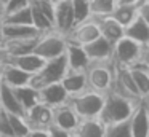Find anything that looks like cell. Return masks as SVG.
<instances>
[{"instance_id":"1","label":"cell","mask_w":149,"mask_h":137,"mask_svg":"<svg viewBox=\"0 0 149 137\" xmlns=\"http://www.w3.org/2000/svg\"><path fill=\"white\" fill-rule=\"evenodd\" d=\"M135 105H136V102L130 101V99L120 96L119 92L109 89V91L104 92L103 107L100 110L98 118L101 120L103 124H112V123L128 120Z\"/></svg>"},{"instance_id":"2","label":"cell","mask_w":149,"mask_h":137,"mask_svg":"<svg viewBox=\"0 0 149 137\" xmlns=\"http://www.w3.org/2000/svg\"><path fill=\"white\" fill-rule=\"evenodd\" d=\"M104 92L95 91V89H84L77 94L68 96V104L75 112V115L80 118H95L100 115V110L103 107Z\"/></svg>"},{"instance_id":"3","label":"cell","mask_w":149,"mask_h":137,"mask_svg":"<svg viewBox=\"0 0 149 137\" xmlns=\"http://www.w3.org/2000/svg\"><path fill=\"white\" fill-rule=\"evenodd\" d=\"M85 76H87V88L100 92L109 91L112 88V80H114L112 59L90 62L87 70H85Z\"/></svg>"},{"instance_id":"4","label":"cell","mask_w":149,"mask_h":137,"mask_svg":"<svg viewBox=\"0 0 149 137\" xmlns=\"http://www.w3.org/2000/svg\"><path fill=\"white\" fill-rule=\"evenodd\" d=\"M66 72H68V65H66L64 54L52 57V59H45L42 67L31 75L29 85H32L34 88H40V86H45L48 83L59 81Z\"/></svg>"},{"instance_id":"5","label":"cell","mask_w":149,"mask_h":137,"mask_svg":"<svg viewBox=\"0 0 149 137\" xmlns=\"http://www.w3.org/2000/svg\"><path fill=\"white\" fill-rule=\"evenodd\" d=\"M66 45H68L66 35L58 32V30H55V29H52V30L42 32L39 35L32 53L40 56L42 59H52V57L64 54Z\"/></svg>"},{"instance_id":"6","label":"cell","mask_w":149,"mask_h":137,"mask_svg":"<svg viewBox=\"0 0 149 137\" xmlns=\"http://www.w3.org/2000/svg\"><path fill=\"white\" fill-rule=\"evenodd\" d=\"M139 48H141L139 43H136L132 38L123 35L112 45V62L116 65H123V67L133 65L138 59Z\"/></svg>"},{"instance_id":"7","label":"cell","mask_w":149,"mask_h":137,"mask_svg":"<svg viewBox=\"0 0 149 137\" xmlns=\"http://www.w3.org/2000/svg\"><path fill=\"white\" fill-rule=\"evenodd\" d=\"M111 89L116 91V92H119L120 96H123V97L133 101V102L141 101L128 67L116 65V64H114V80H112V88Z\"/></svg>"},{"instance_id":"8","label":"cell","mask_w":149,"mask_h":137,"mask_svg":"<svg viewBox=\"0 0 149 137\" xmlns=\"http://www.w3.org/2000/svg\"><path fill=\"white\" fill-rule=\"evenodd\" d=\"M100 35H101V32H100L98 24L95 22V19L88 18V19H85L84 22H80V24H75L74 27L66 34V40H68L69 43H75V45H80L82 46V45L98 38Z\"/></svg>"},{"instance_id":"9","label":"cell","mask_w":149,"mask_h":137,"mask_svg":"<svg viewBox=\"0 0 149 137\" xmlns=\"http://www.w3.org/2000/svg\"><path fill=\"white\" fill-rule=\"evenodd\" d=\"M43 61L40 56L34 53H26V54H0V62L2 65H13V67H18V69L24 70L27 73H36L37 70L42 67Z\"/></svg>"},{"instance_id":"10","label":"cell","mask_w":149,"mask_h":137,"mask_svg":"<svg viewBox=\"0 0 149 137\" xmlns=\"http://www.w3.org/2000/svg\"><path fill=\"white\" fill-rule=\"evenodd\" d=\"M74 27V14L71 0H58L53 3V29L61 34H68Z\"/></svg>"},{"instance_id":"11","label":"cell","mask_w":149,"mask_h":137,"mask_svg":"<svg viewBox=\"0 0 149 137\" xmlns=\"http://www.w3.org/2000/svg\"><path fill=\"white\" fill-rule=\"evenodd\" d=\"M24 120L29 129H47L52 124V108L39 102L24 112Z\"/></svg>"},{"instance_id":"12","label":"cell","mask_w":149,"mask_h":137,"mask_svg":"<svg viewBox=\"0 0 149 137\" xmlns=\"http://www.w3.org/2000/svg\"><path fill=\"white\" fill-rule=\"evenodd\" d=\"M37 91H39V102L48 105L50 108L61 105L68 101V92H66V89L63 88V85L59 81L40 86V88H37Z\"/></svg>"},{"instance_id":"13","label":"cell","mask_w":149,"mask_h":137,"mask_svg":"<svg viewBox=\"0 0 149 137\" xmlns=\"http://www.w3.org/2000/svg\"><path fill=\"white\" fill-rule=\"evenodd\" d=\"M130 124V132L132 137H148L149 136V118L144 108V102L143 99L136 102L135 108H133L132 115L128 118Z\"/></svg>"},{"instance_id":"14","label":"cell","mask_w":149,"mask_h":137,"mask_svg":"<svg viewBox=\"0 0 149 137\" xmlns=\"http://www.w3.org/2000/svg\"><path fill=\"white\" fill-rule=\"evenodd\" d=\"M64 57L69 72H85L88 64H90V59H88L87 53L84 51V48L80 45L69 43V41L64 50Z\"/></svg>"},{"instance_id":"15","label":"cell","mask_w":149,"mask_h":137,"mask_svg":"<svg viewBox=\"0 0 149 137\" xmlns=\"http://www.w3.org/2000/svg\"><path fill=\"white\" fill-rule=\"evenodd\" d=\"M84 51L87 53L90 62H95V61H107L112 59V43L109 40L100 35L98 38L88 41V43L82 45Z\"/></svg>"},{"instance_id":"16","label":"cell","mask_w":149,"mask_h":137,"mask_svg":"<svg viewBox=\"0 0 149 137\" xmlns=\"http://www.w3.org/2000/svg\"><path fill=\"white\" fill-rule=\"evenodd\" d=\"M77 123H79V116L75 115V112L71 108V105L68 102L52 108V124L71 132L77 126Z\"/></svg>"},{"instance_id":"17","label":"cell","mask_w":149,"mask_h":137,"mask_svg":"<svg viewBox=\"0 0 149 137\" xmlns=\"http://www.w3.org/2000/svg\"><path fill=\"white\" fill-rule=\"evenodd\" d=\"M95 22L100 27V32L106 40H109L111 43H116L120 37H123V25L119 21L112 18L111 14L106 16H95Z\"/></svg>"},{"instance_id":"18","label":"cell","mask_w":149,"mask_h":137,"mask_svg":"<svg viewBox=\"0 0 149 137\" xmlns=\"http://www.w3.org/2000/svg\"><path fill=\"white\" fill-rule=\"evenodd\" d=\"M72 137H103L104 124L98 116L95 118H80L77 126L71 131Z\"/></svg>"},{"instance_id":"19","label":"cell","mask_w":149,"mask_h":137,"mask_svg":"<svg viewBox=\"0 0 149 137\" xmlns=\"http://www.w3.org/2000/svg\"><path fill=\"white\" fill-rule=\"evenodd\" d=\"M123 35L139 45H146L149 43V25L146 24V21L141 16L136 14L135 19L123 27Z\"/></svg>"},{"instance_id":"20","label":"cell","mask_w":149,"mask_h":137,"mask_svg":"<svg viewBox=\"0 0 149 137\" xmlns=\"http://www.w3.org/2000/svg\"><path fill=\"white\" fill-rule=\"evenodd\" d=\"M0 80L7 83L11 88H18V86L29 85L31 81V73L24 72V70L18 69L13 65H2L0 67Z\"/></svg>"},{"instance_id":"21","label":"cell","mask_w":149,"mask_h":137,"mask_svg":"<svg viewBox=\"0 0 149 137\" xmlns=\"http://www.w3.org/2000/svg\"><path fill=\"white\" fill-rule=\"evenodd\" d=\"M0 108H3L7 113L24 116V110L18 102L16 96H15L13 88L8 86L7 83H3L2 80H0Z\"/></svg>"},{"instance_id":"22","label":"cell","mask_w":149,"mask_h":137,"mask_svg":"<svg viewBox=\"0 0 149 137\" xmlns=\"http://www.w3.org/2000/svg\"><path fill=\"white\" fill-rule=\"evenodd\" d=\"M59 83L66 89L68 96L77 94V92L87 89V76H85V72H69L68 70L63 75V78L59 80Z\"/></svg>"},{"instance_id":"23","label":"cell","mask_w":149,"mask_h":137,"mask_svg":"<svg viewBox=\"0 0 149 137\" xmlns=\"http://www.w3.org/2000/svg\"><path fill=\"white\" fill-rule=\"evenodd\" d=\"M2 24V34L3 40H16V38H29L36 37L40 32L34 25H23V24Z\"/></svg>"},{"instance_id":"24","label":"cell","mask_w":149,"mask_h":137,"mask_svg":"<svg viewBox=\"0 0 149 137\" xmlns=\"http://www.w3.org/2000/svg\"><path fill=\"white\" fill-rule=\"evenodd\" d=\"M128 69H130V73H132L133 81H135L136 89H138L139 97L141 99L149 97V70L141 65H136V64L130 65Z\"/></svg>"},{"instance_id":"25","label":"cell","mask_w":149,"mask_h":137,"mask_svg":"<svg viewBox=\"0 0 149 137\" xmlns=\"http://www.w3.org/2000/svg\"><path fill=\"white\" fill-rule=\"evenodd\" d=\"M13 92H15L18 102H19V105L23 107L24 112L27 108H31L32 105L39 104V91L32 85H24V86L13 88Z\"/></svg>"},{"instance_id":"26","label":"cell","mask_w":149,"mask_h":137,"mask_svg":"<svg viewBox=\"0 0 149 137\" xmlns=\"http://www.w3.org/2000/svg\"><path fill=\"white\" fill-rule=\"evenodd\" d=\"M138 6H139V3H136V5H128V3L116 5V8L111 13V16L125 27V25L130 24V22L135 19V16L138 14Z\"/></svg>"},{"instance_id":"27","label":"cell","mask_w":149,"mask_h":137,"mask_svg":"<svg viewBox=\"0 0 149 137\" xmlns=\"http://www.w3.org/2000/svg\"><path fill=\"white\" fill-rule=\"evenodd\" d=\"M0 22L3 24H23V25H32V18H31V8L29 5L24 6V8L15 10L11 13L2 16Z\"/></svg>"},{"instance_id":"28","label":"cell","mask_w":149,"mask_h":137,"mask_svg":"<svg viewBox=\"0 0 149 137\" xmlns=\"http://www.w3.org/2000/svg\"><path fill=\"white\" fill-rule=\"evenodd\" d=\"M29 8H31V18H32V25L34 27H36L40 34H42V32H47V30H52L53 22L43 14L42 10H40L32 0H29Z\"/></svg>"},{"instance_id":"29","label":"cell","mask_w":149,"mask_h":137,"mask_svg":"<svg viewBox=\"0 0 149 137\" xmlns=\"http://www.w3.org/2000/svg\"><path fill=\"white\" fill-rule=\"evenodd\" d=\"M116 5H117V0H88L90 18L111 14L116 8Z\"/></svg>"},{"instance_id":"30","label":"cell","mask_w":149,"mask_h":137,"mask_svg":"<svg viewBox=\"0 0 149 137\" xmlns=\"http://www.w3.org/2000/svg\"><path fill=\"white\" fill-rule=\"evenodd\" d=\"M103 137H132L128 120L119 121V123H112V124H104Z\"/></svg>"},{"instance_id":"31","label":"cell","mask_w":149,"mask_h":137,"mask_svg":"<svg viewBox=\"0 0 149 137\" xmlns=\"http://www.w3.org/2000/svg\"><path fill=\"white\" fill-rule=\"evenodd\" d=\"M71 8L74 14V25L84 22L90 18V8H88V0H71Z\"/></svg>"},{"instance_id":"32","label":"cell","mask_w":149,"mask_h":137,"mask_svg":"<svg viewBox=\"0 0 149 137\" xmlns=\"http://www.w3.org/2000/svg\"><path fill=\"white\" fill-rule=\"evenodd\" d=\"M8 121H10V127H11V131H13L15 136L24 137L27 132H29V126H27V123H26V120H24V116L8 113Z\"/></svg>"},{"instance_id":"33","label":"cell","mask_w":149,"mask_h":137,"mask_svg":"<svg viewBox=\"0 0 149 137\" xmlns=\"http://www.w3.org/2000/svg\"><path fill=\"white\" fill-rule=\"evenodd\" d=\"M0 136H15L13 131L10 127V121H8V113L0 108Z\"/></svg>"},{"instance_id":"34","label":"cell","mask_w":149,"mask_h":137,"mask_svg":"<svg viewBox=\"0 0 149 137\" xmlns=\"http://www.w3.org/2000/svg\"><path fill=\"white\" fill-rule=\"evenodd\" d=\"M135 64L149 70V43L141 45V48H139V54H138V59H136Z\"/></svg>"},{"instance_id":"35","label":"cell","mask_w":149,"mask_h":137,"mask_svg":"<svg viewBox=\"0 0 149 137\" xmlns=\"http://www.w3.org/2000/svg\"><path fill=\"white\" fill-rule=\"evenodd\" d=\"M29 5V0H7L3 5V14L7 13H11L15 10H19V8H24V6Z\"/></svg>"},{"instance_id":"36","label":"cell","mask_w":149,"mask_h":137,"mask_svg":"<svg viewBox=\"0 0 149 137\" xmlns=\"http://www.w3.org/2000/svg\"><path fill=\"white\" fill-rule=\"evenodd\" d=\"M47 131H48V137H72V134L69 131L61 129V127L55 126V124H50L47 127Z\"/></svg>"},{"instance_id":"37","label":"cell","mask_w":149,"mask_h":137,"mask_svg":"<svg viewBox=\"0 0 149 137\" xmlns=\"http://www.w3.org/2000/svg\"><path fill=\"white\" fill-rule=\"evenodd\" d=\"M138 14L146 21V24L149 25V0H143L138 6Z\"/></svg>"},{"instance_id":"38","label":"cell","mask_w":149,"mask_h":137,"mask_svg":"<svg viewBox=\"0 0 149 137\" xmlns=\"http://www.w3.org/2000/svg\"><path fill=\"white\" fill-rule=\"evenodd\" d=\"M24 137H48V131L47 129H29V132Z\"/></svg>"},{"instance_id":"39","label":"cell","mask_w":149,"mask_h":137,"mask_svg":"<svg viewBox=\"0 0 149 137\" xmlns=\"http://www.w3.org/2000/svg\"><path fill=\"white\" fill-rule=\"evenodd\" d=\"M143 0H117V5H123V3H128V5H136V3H141Z\"/></svg>"},{"instance_id":"40","label":"cell","mask_w":149,"mask_h":137,"mask_svg":"<svg viewBox=\"0 0 149 137\" xmlns=\"http://www.w3.org/2000/svg\"><path fill=\"white\" fill-rule=\"evenodd\" d=\"M3 3H2V2H0V19H2V16H3Z\"/></svg>"},{"instance_id":"41","label":"cell","mask_w":149,"mask_h":137,"mask_svg":"<svg viewBox=\"0 0 149 137\" xmlns=\"http://www.w3.org/2000/svg\"><path fill=\"white\" fill-rule=\"evenodd\" d=\"M3 41V34H2V24H0V45Z\"/></svg>"},{"instance_id":"42","label":"cell","mask_w":149,"mask_h":137,"mask_svg":"<svg viewBox=\"0 0 149 137\" xmlns=\"http://www.w3.org/2000/svg\"><path fill=\"white\" fill-rule=\"evenodd\" d=\"M2 137H18V136H2Z\"/></svg>"},{"instance_id":"43","label":"cell","mask_w":149,"mask_h":137,"mask_svg":"<svg viewBox=\"0 0 149 137\" xmlns=\"http://www.w3.org/2000/svg\"><path fill=\"white\" fill-rule=\"evenodd\" d=\"M50 2H53V3H55V2H58V0H50Z\"/></svg>"},{"instance_id":"44","label":"cell","mask_w":149,"mask_h":137,"mask_svg":"<svg viewBox=\"0 0 149 137\" xmlns=\"http://www.w3.org/2000/svg\"><path fill=\"white\" fill-rule=\"evenodd\" d=\"M0 67H2V62H0Z\"/></svg>"},{"instance_id":"45","label":"cell","mask_w":149,"mask_h":137,"mask_svg":"<svg viewBox=\"0 0 149 137\" xmlns=\"http://www.w3.org/2000/svg\"><path fill=\"white\" fill-rule=\"evenodd\" d=\"M0 137H2V136H0Z\"/></svg>"},{"instance_id":"46","label":"cell","mask_w":149,"mask_h":137,"mask_svg":"<svg viewBox=\"0 0 149 137\" xmlns=\"http://www.w3.org/2000/svg\"><path fill=\"white\" fill-rule=\"evenodd\" d=\"M148 137H149V136H148Z\"/></svg>"}]
</instances>
